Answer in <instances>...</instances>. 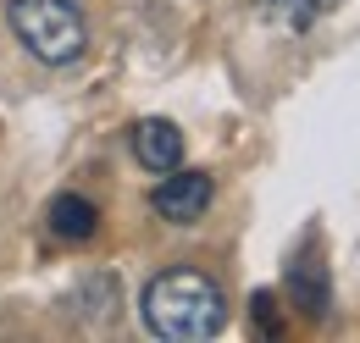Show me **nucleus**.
I'll use <instances>...</instances> for the list:
<instances>
[{
    "label": "nucleus",
    "mask_w": 360,
    "mask_h": 343,
    "mask_svg": "<svg viewBox=\"0 0 360 343\" xmlns=\"http://www.w3.org/2000/svg\"><path fill=\"white\" fill-rule=\"evenodd\" d=\"M271 294H255V299H250V310H255V321H261V332H277V316H271Z\"/></svg>",
    "instance_id": "6e6552de"
},
{
    "label": "nucleus",
    "mask_w": 360,
    "mask_h": 343,
    "mask_svg": "<svg viewBox=\"0 0 360 343\" xmlns=\"http://www.w3.org/2000/svg\"><path fill=\"white\" fill-rule=\"evenodd\" d=\"M211 200H217V183H211V172H161V183H155V194H150V211L161 216V221H172V227H194L200 216L211 211Z\"/></svg>",
    "instance_id": "7ed1b4c3"
},
{
    "label": "nucleus",
    "mask_w": 360,
    "mask_h": 343,
    "mask_svg": "<svg viewBox=\"0 0 360 343\" xmlns=\"http://www.w3.org/2000/svg\"><path fill=\"white\" fill-rule=\"evenodd\" d=\"M139 316L155 338L167 343H205L227 327V294L211 271H194V266H167L144 283V299Z\"/></svg>",
    "instance_id": "f257e3e1"
},
{
    "label": "nucleus",
    "mask_w": 360,
    "mask_h": 343,
    "mask_svg": "<svg viewBox=\"0 0 360 343\" xmlns=\"http://www.w3.org/2000/svg\"><path fill=\"white\" fill-rule=\"evenodd\" d=\"M134 161L144 172H172V167H183V133H178V122H167V117H144L134 128Z\"/></svg>",
    "instance_id": "20e7f679"
},
{
    "label": "nucleus",
    "mask_w": 360,
    "mask_h": 343,
    "mask_svg": "<svg viewBox=\"0 0 360 343\" xmlns=\"http://www.w3.org/2000/svg\"><path fill=\"white\" fill-rule=\"evenodd\" d=\"M94 227H100V211H94L84 194H56V200H50V233H56V238L89 244Z\"/></svg>",
    "instance_id": "39448f33"
},
{
    "label": "nucleus",
    "mask_w": 360,
    "mask_h": 343,
    "mask_svg": "<svg viewBox=\"0 0 360 343\" xmlns=\"http://www.w3.org/2000/svg\"><path fill=\"white\" fill-rule=\"evenodd\" d=\"M271 17L277 22H288V28H311V17L321 11V0H266Z\"/></svg>",
    "instance_id": "0eeeda50"
},
{
    "label": "nucleus",
    "mask_w": 360,
    "mask_h": 343,
    "mask_svg": "<svg viewBox=\"0 0 360 343\" xmlns=\"http://www.w3.org/2000/svg\"><path fill=\"white\" fill-rule=\"evenodd\" d=\"M6 28L45 67H72L89 50V17L78 0H6Z\"/></svg>",
    "instance_id": "f03ea898"
},
{
    "label": "nucleus",
    "mask_w": 360,
    "mask_h": 343,
    "mask_svg": "<svg viewBox=\"0 0 360 343\" xmlns=\"http://www.w3.org/2000/svg\"><path fill=\"white\" fill-rule=\"evenodd\" d=\"M288 288H294V299H300V310H305V316H316V321L327 316L333 294H327V271H321V260L305 255L294 271H288Z\"/></svg>",
    "instance_id": "423d86ee"
}]
</instances>
